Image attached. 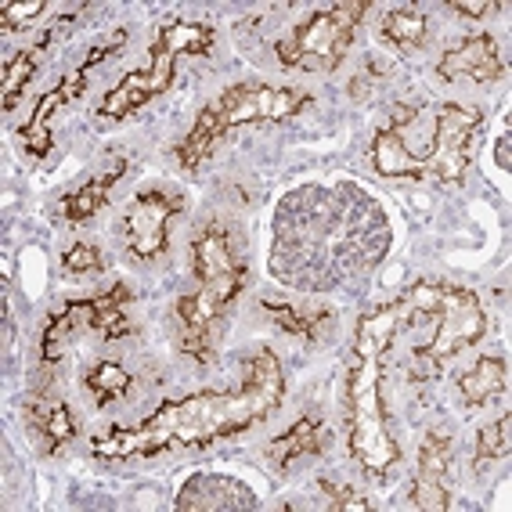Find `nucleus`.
Segmentation results:
<instances>
[{
  "mask_svg": "<svg viewBox=\"0 0 512 512\" xmlns=\"http://www.w3.org/2000/svg\"><path fill=\"white\" fill-rule=\"evenodd\" d=\"M386 246L390 224L365 188L307 184L285 195L275 213L271 275L321 293L372 271Z\"/></svg>",
  "mask_w": 512,
  "mask_h": 512,
  "instance_id": "obj_1",
  "label": "nucleus"
},
{
  "mask_svg": "<svg viewBox=\"0 0 512 512\" xmlns=\"http://www.w3.org/2000/svg\"><path fill=\"white\" fill-rule=\"evenodd\" d=\"M487 311L466 285L419 278L397 300L379 303L357 318L354 354L397 365L404 379L426 383L451 357L480 343Z\"/></svg>",
  "mask_w": 512,
  "mask_h": 512,
  "instance_id": "obj_2",
  "label": "nucleus"
},
{
  "mask_svg": "<svg viewBox=\"0 0 512 512\" xmlns=\"http://www.w3.org/2000/svg\"><path fill=\"white\" fill-rule=\"evenodd\" d=\"M282 397V361L271 347H260L246 361V375L235 390H199L181 401H166L138 426H109L98 433L91 451L98 458H152L177 448H210L271 419Z\"/></svg>",
  "mask_w": 512,
  "mask_h": 512,
  "instance_id": "obj_3",
  "label": "nucleus"
},
{
  "mask_svg": "<svg viewBox=\"0 0 512 512\" xmlns=\"http://www.w3.org/2000/svg\"><path fill=\"white\" fill-rule=\"evenodd\" d=\"M484 112L458 101L401 105L372 134V170L386 181L462 184L476 156Z\"/></svg>",
  "mask_w": 512,
  "mask_h": 512,
  "instance_id": "obj_4",
  "label": "nucleus"
},
{
  "mask_svg": "<svg viewBox=\"0 0 512 512\" xmlns=\"http://www.w3.org/2000/svg\"><path fill=\"white\" fill-rule=\"evenodd\" d=\"M242 289H246V249L235 224L206 220L192 238V289L174 303L177 343L184 357L199 365L217 357Z\"/></svg>",
  "mask_w": 512,
  "mask_h": 512,
  "instance_id": "obj_5",
  "label": "nucleus"
},
{
  "mask_svg": "<svg viewBox=\"0 0 512 512\" xmlns=\"http://www.w3.org/2000/svg\"><path fill=\"white\" fill-rule=\"evenodd\" d=\"M311 94L300 87H271V83H231L228 91H220L213 101H206L188 127L181 141H177L174 156L181 170H199L206 159L213 156V148L228 130L238 127H267V123H282V119L300 116L303 109H311Z\"/></svg>",
  "mask_w": 512,
  "mask_h": 512,
  "instance_id": "obj_6",
  "label": "nucleus"
},
{
  "mask_svg": "<svg viewBox=\"0 0 512 512\" xmlns=\"http://www.w3.org/2000/svg\"><path fill=\"white\" fill-rule=\"evenodd\" d=\"M343 412H347V444L357 466L368 476H386L401 462V444L390 430L383 401V365L375 357L354 354L343 379Z\"/></svg>",
  "mask_w": 512,
  "mask_h": 512,
  "instance_id": "obj_7",
  "label": "nucleus"
},
{
  "mask_svg": "<svg viewBox=\"0 0 512 512\" xmlns=\"http://www.w3.org/2000/svg\"><path fill=\"white\" fill-rule=\"evenodd\" d=\"M368 8H372L368 0H343V4L314 11L311 19L296 22L289 37L275 44L278 65L293 73H336Z\"/></svg>",
  "mask_w": 512,
  "mask_h": 512,
  "instance_id": "obj_8",
  "label": "nucleus"
},
{
  "mask_svg": "<svg viewBox=\"0 0 512 512\" xmlns=\"http://www.w3.org/2000/svg\"><path fill=\"white\" fill-rule=\"evenodd\" d=\"M130 300H134V293L119 282L112 289H105V293L87 296V300H69L62 311L51 314L44 332H40V365H44V372L51 365H58L65 350L73 347L80 336H98L105 343H116V339L127 336Z\"/></svg>",
  "mask_w": 512,
  "mask_h": 512,
  "instance_id": "obj_9",
  "label": "nucleus"
},
{
  "mask_svg": "<svg viewBox=\"0 0 512 512\" xmlns=\"http://www.w3.org/2000/svg\"><path fill=\"white\" fill-rule=\"evenodd\" d=\"M184 213V199L177 192H166V188H145V192L134 195L130 210L123 213V249H127L130 260L138 264H152L170 249V231H174V220Z\"/></svg>",
  "mask_w": 512,
  "mask_h": 512,
  "instance_id": "obj_10",
  "label": "nucleus"
},
{
  "mask_svg": "<svg viewBox=\"0 0 512 512\" xmlns=\"http://www.w3.org/2000/svg\"><path fill=\"white\" fill-rule=\"evenodd\" d=\"M174 76H177V55L170 47L152 40V62H148V69H134V73L123 76L116 87H109L98 105V116L112 119V123L134 116V112L145 109L148 101H156L159 94L170 91V87H174Z\"/></svg>",
  "mask_w": 512,
  "mask_h": 512,
  "instance_id": "obj_11",
  "label": "nucleus"
},
{
  "mask_svg": "<svg viewBox=\"0 0 512 512\" xmlns=\"http://www.w3.org/2000/svg\"><path fill=\"white\" fill-rule=\"evenodd\" d=\"M451 462H455V440L448 433L430 430L419 444V466L412 480V509L422 512H444L451 509Z\"/></svg>",
  "mask_w": 512,
  "mask_h": 512,
  "instance_id": "obj_12",
  "label": "nucleus"
},
{
  "mask_svg": "<svg viewBox=\"0 0 512 512\" xmlns=\"http://www.w3.org/2000/svg\"><path fill=\"white\" fill-rule=\"evenodd\" d=\"M437 76L444 83H498L505 76L498 40L491 33H473L462 44L448 47L437 62Z\"/></svg>",
  "mask_w": 512,
  "mask_h": 512,
  "instance_id": "obj_13",
  "label": "nucleus"
},
{
  "mask_svg": "<svg viewBox=\"0 0 512 512\" xmlns=\"http://www.w3.org/2000/svg\"><path fill=\"white\" fill-rule=\"evenodd\" d=\"M87 91V73L83 69H73L69 76L51 87L47 94H40V101L33 105V116L22 123L19 138L22 148H26L33 159H47L51 156V148H55V134H51V119L58 116V109H65L69 101H76L80 94Z\"/></svg>",
  "mask_w": 512,
  "mask_h": 512,
  "instance_id": "obj_14",
  "label": "nucleus"
},
{
  "mask_svg": "<svg viewBox=\"0 0 512 512\" xmlns=\"http://www.w3.org/2000/svg\"><path fill=\"white\" fill-rule=\"evenodd\" d=\"M177 512H235L256 509V494L242 480L220 473H199L181 487L174 498Z\"/></svg>",
  "mask_w": 512,
  "mask_h": 512,
  "instance_id": "obj_15",
  "label": "nucleus"
},
{
  "mask_svg": "<svg viewBox=\"0 0 512 512\" xmlns=\"http://www.w3.org/2000/svg\"><path fill=\"white\" fill-rule=\"evenodd\" d=\"M22 419H26V430L33 433V440H37V448L44 455H58L76 440V422L69 404L62 397L47 394V390H40V394H33L22 404Z\"/></svg>",
  "mask_w": 512,
  "mask_h": 512,
  "instance_id": "obj_16",
  "label": "nucleus"
},
{
  "mask_svg": "<svg viewBox=\"0 0 512 512\" xmlns=\"http://www.w3.org/2000/svg\"><path fill=\"white\" fill-rule=\"evenodd\" d=\"M130 159H112L101 174H94L91 181H83L76 192L62 195V202H58V217L65 220V224H73V228H80V224H87V220L98 217L105 206H109L112 199V188H116L119 181H123V174H127Z\"/></svg>",
  "mask_w": 512,
  "mask_h": 512,
  "instance_id": "obj_17",
  "label": "nucleus"
},
{
  "mask_svg": "<svg viewBox=\"0 0 512 512\" xmlns=\"http://www.w3.org/2000/svg\"><path fill=\"white\" fill-rule=\"evenodd\" d=\"M325 448H329V426L321 419L303 415V419H296L282 437H275L267 444V458H271L275 466H293L296 458H314Z\"/></svg>",
  "mask_w": 512,
  "mask_h": 512,
  "instance_id": "obj_18",
  "label": "nucleus"
},
{
  "mask_svg": "<svg viewBox=\"0 0 512 512\" xmlns=\"http://www.w3.org/2000/svg\"><path fill=\"white\" fill-rule=\"evenodd\" d=\"M505 386H509V365H505V357H480L469 372L458 375V394L466 397L469 408L494 404L505 394Z\"/></svg>",
  "mask_w": 512,
  "mask_h": 512,
  "instance_id": "obj_19",
  "label": "nucleus"
},
{
  "mask_svg": "<svg viewBox=\"0 0 512 512\" xmlns=\"http://www.w3.org/2000/svg\"><path fill=\"white\" fill-rule=\"evenodd\" d=\"M260 307H264V314L275 321L285 336H296L303 343H321L332 329V311H300V307L282 300H264Z\"/></svg>",
  "mask_w": 512,
  "mask_h": 512,
  "instance_id": "obj_20",
  "label": "nucleus"
},
{
  "mask_svg": "<svg viewBox=\"0 0 512 512\" xmlns=\"http://www.w3.org/2000/svg\"><path fill=\"white\" fill-rule=\"evenodd\" d=\"M156 44L170 47L177 58L181 55H195V58H206L213 51V40H217V33H213V26H206V22H192V19H170L163 22V26L156 29Z\"/></svg>",
  "mask_w": 512,
  "mask_h": 512,
  "instance_id": "obj_21",
  "label": "nucleus"
},
{
  "mask_svg": "<svg viewBox=\"0 0 512 512\" xmlns=\"http://www.w3.org/2000/svg\"><path fill=\"white\" fill-rule=\"evenodd\" d=\"M47 44H51V37H44L37 47H29V51H19V55L4 65V83H0V105H4V112L15 109L19 98L26 94L29 80L37 76V65H40V58H44Z\"/></svg>",
  "mask_w": 512,
  "mask_h": 512,
  "instance_id": "obj_22",
  "label": "nucleus"
},
{
  "mask_svg": "<svg viewBox=\"0 0 512 512\" xmlns=\"http://www.w3.org/2000/svg\"><path fill=\"white\" fill-rule=\"evenodd\" d=\"M386 44H394L397 51H419L426 40H430V19L415 8H397L390 11L379 26Z\"/></svg>",
  "mask_w": 512,
  "mask_h": 512,
  "instance_id": "obj_23",
  "label": "nucleus"
},
{
  "mask_svg": "<svg viewBox=\"0 0 512 512\" xmlns=\"http://www.w3.org/2000/svg\"><path fill=\"white\" fill-rule=\"evenodd\" d=\"M83 390L94 397V404H112V401H123L130 394V386H134V375L127 372L123 365L116 361H98L94 368L83 372Z\"/></svg>",
  "mask_w": 512,
  "mask_h": 512,
  "instance_id": "obj_24",
  "label": "nucleus"
},
{
  "mask_svg": "<svg viewBox=\"0 0 512 512\" xmlns=\"http://www.w3.org/2000/svg\"><path fill=\"white\" fill-rule=\"evenodd\" d=\"M512 448V419L509 415H498L494 422H487L484 430L476 433V451H473V469L476 473H487L494 462H502Z\"/></svg>",
  "mask_w": 512,
  "mask_h": 512,
  "instance_id": "obj_25",
  "label": "nucleus"
},
{
  "mask_svg": "<svg viewBox=\"0 0 512 512\" xmlns=\"http://www.w3.org/2000/svg\"><path fill=\"white\" fill-rule=\"evenodd\" d=\"M109 267V260H105V253H101L94 242H73V246L62 253V271L65 275H101Z\"/></svg>",
  "mask_w": 512,
  "mask_h": 512,
  "instance_id": "obj_26",
  "label": "nucleus"
},
{
  "mask_svg": "<svg viewBox=\"0 0 512 512\" xmlns=\"http://www.w3.org/2000/svg\"><path fill=\"white\" fill-rule=\"evenodd\" d=\"M51 8L47 0H29V4H19V0H8V4H0V26L15 33V29H26L33 19H40L44 11Z\"/></svg>",
  "mask_w": 512,
  "mask_h": 512,
  "instance_id": "obj_27",
  "label": "nucleus"
},
{
  "mask_svg": "<svg viewBox=\"0 0 512 512\" xmlns=\"http://www.w3.org/2000/svg\"><path fill=\"white\" fill-rule=\"evenodd\" d=\"M321 494L332 502V509H343V512H368L372 509V502H368L365 494H357L354 487H339L332 484V480H318Z\"/></svg>",
  "mask_w": 512,
  "mask_h": 512,
  "instance_id": "obj_28",
  "label": "nucleus"
},
{
  "mask_svg": "<svg viewBox=\"0 0 512 512\" xmlns=\"http://www.w3.org/2000/svg\"><path fill=\"white\" fill-rule=\"evenodd\" d=\"M127 44V29H116V37H109V40H101L98 47H91V55L83 58L80 65H76V69H83V73H91L94 65H101L105 62V58H116V51L119 47Z\"/></svg>",
  "mask_w": 512,
  "mask_h": 512,
  "instance_id": "obj_29",
  "label": "nucleus"
},
{
  "mask_svg": "<svg viewBox=\"0 0 512 512\" xmlns=\"http://www.w3.org/2000/svg\"><path fill=\"white\" fill-rule=\"evenodd\" d=\"M448 8L455 11V15H466V19H487V15L498 11V4H491V0H455Z\"/></svg>",
  "mask_w": 512,
  "mask_h": 512,
  "instance_id": "obj_30",
  "label": "nucleus"
},
{
  "mask_svg": "<svg viewBox=\"0 0 512 512\" xmlns=\"http://www.w3.org/2000/svg\"><path fill=\"white\" fill-rule=\"evenodd\" d=\"M494 156H498V166H502V170H509V138H498Z\"/></svg>",
  "mask_w": 512,
  "mask_h": 512,
  "instance_id": "obj_31",
  "label": "nucleus"
}]
</instances>
